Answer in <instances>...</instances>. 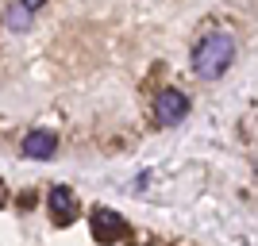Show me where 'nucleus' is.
<instances>
[{
    "label": "nucleus",
    "mask_w": 258,
    "mask_h": 246,
    "mask_svg": "<svg viewBox=\"0 0 258 246\" xmlns=\"http://www.w3.org/2000/svg\"><path fill=\"white\" fill-rule=\"evenodd\" d=\"M231 62H235V39L227 31H212L193 46V73L201 77V81L224 77L227 69H231Z\"/></svg>",
    "instance_id": "obj_1"
},
{
    "label": "nucleus",
    "mask_w": 258,
    "mask_h": 246,
    "mask_svg": "<svg viewBox=\"0 0 258 246\" xmlns=\"http://www.w3.org/2000/svg\"><path fill=\"white\" fill-rule=\"evenodd\" d=\"M154 116H158L162 127L181 123V119L189 116V97H185L181 89H162L158 97H154Z\"/></svg>",
    "instance_id": "obj_2"
},
{
    "label": "nucleus",
    "mask_w": 258,
    "mask_h": 246,
    "mask_svg": "<svg viewBox=\"0 0 258 246\" xmlns=\"http://www.w3.org/2000/svg\"><path fill=\"white\" fill-rule=\"evenodd\" d=\"M54 150H58V135H54L50 127L27 131V139H23V154H27V158L46 161V158H54Z\"/></svg>",
    "instance_id": "obj_3"
},
{
    "label": "nucleus",
    "mask_w": 258,
    "mask_h": 246,
    "mask_svg": "<svg viewBox=\"0 0 258 246\" xmlns=\"http://www.w3.org/2000/svg\"><path fill=\"white\" fill-rule=\"evenodd\" d=\"M93 238L97 242H112V238L123 235V219H119L116 212H108V208H93Z\"/></svg>",
    "instance_id": "obj_4"
},
{
    "label": "nucleus",
    "mask_w": 258,
    "mask_h": 246,
    "mask_svg": "<svg viewBox=\"0 0 258 246\" xmlns=\"http://www.w3.org/2000/svg\"><path fill=\"white\" fill-rule=\"evenodd\" d=\"M50 212H54V223H74L77 219V200L66 185H54L50 189Z\"/></svg>",
    "instance_id": "obj_5"
},
{
    "label": "nucleus",
    "mask_w": 258,
    "mask_h": 246,
    "mask_svg": "<svg viewBox=\"0 0 258 246\" xmlns=\"http://www.w3.org/2000/svg\"><path fill=\"white\" fill-rule=\"evenodd\" d=\"M27 16H31V12L23 8V4H16V8L8 12V23L16 27V31H23V27H27Z\"/></svg>",
    "instance_id": "obj_6"
},
{
    "label": "nucleus",
    "mask_w": 258,
    "mask_h": 246,
    "mask_svg": "<svg viewBox=\"0 0 258 246\" xmlns=\"http://www.w3.org/2000/svg\"><path fill=\"white\" fill-rule=\"evenodd\" d=\"M20 4H23L27 12H31V8H39V4H46V0H20Z\"/></svg>",
    "instance_id": "obj_7"
}]
</instances>
